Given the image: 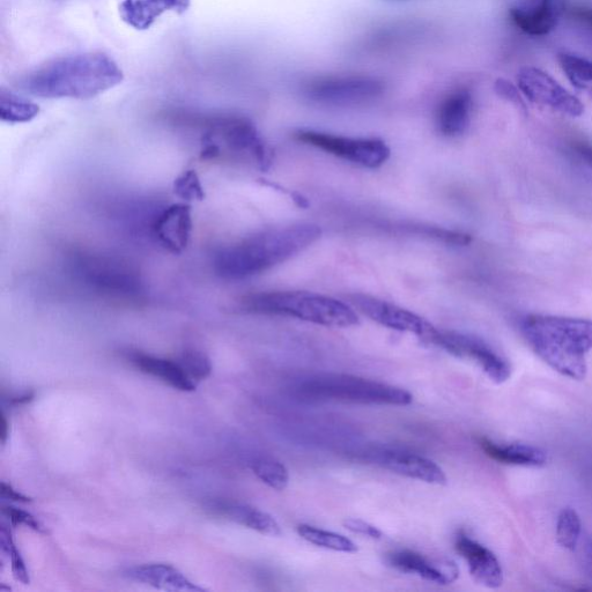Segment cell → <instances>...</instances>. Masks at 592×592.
Listing matches in <instances>:
<instances>
[{
  "instance_id": "obj_1",
  "label": "cell",
  "mask_w": 592,
  "mask_h": 592,
  "mask_svg": "<svg viewBox=\"0 0 592 592\" xmlns=\"http://www.w3.org/2000/svg\"><path fill=\"white\" fill-rule=\"evenodd\" d=\"M123 80V70L114 58L90 51L51 59L22 74L17 87L35 98L90 100Z\"/></svg>"
},
{
  "instance_id": "obj_2",
  "label": "cell",
  "mask_w": 592,
  "mask_h": 592,
  "mask_svg": "<svg viewBox=\"0 0 592 592\" xmlns=\"http://www.w3.org/2000/svg\"><path fill=\"white\" fill-rule=\"evenodd\" d=\"M321 234L320 227L310 224L268 229L220 248L213 255V271L225 280L257 276L312 246Z\"/></svg>"
},
{
  "instance_id": "obj_3",
  "label": "cell",
  "mask_w": 592,
  "mask_h": 592,
  "mask_svg": "<svg viewBox=\"0 0 592 592\" xmlns=\"http://www.w3.org/2000/svg\"><path fill=\"white\" fill-rule=\"evenodd\" d=\"M522 332L532 350L555 372L582 381L592 351V320L551 315H529Z\"/></svg>"
},
{
  "instance_id": "obj_4",
  "label": "cell",
  "mask_w": 592,
  "mask_h": 592,
  "mask_svg": "<svg viewBox=\"0 0 592 592\" xmlns=\"http://www.w3.org/2000/svg\"><path fill=\"white\" fill-rule=\"evenodd\" d=\"M243 312L277 315L330 328H350L359 318L345 303L312 292H262L249 294L241 300Z\"/></svg>"
},
{
  "instance_id": "obj_5",
  "label": "cell",
  "mask_w": 592,
  "mask_h": 592,
  "mask_svg": "<svg viewBox=\"0 0 592 592\" xmlns=\"http://www.w3.org/2000/svg\"><path fill=\"white\" fill-rule=\"evenodd\" d=\"M202 127L203 160H248L262 170L271 166L272 152L249 118L236 115L211 117Z\"/></svg>"
},
{
  "instance_id": "obj_6",
  "label": "cell",
  "mask_w": 592,
  "mask_h": 592,
  "mask_svg": "<svg viewBox=\"0 0 592 592\" xmlns=\"http://www.w3.org/2000/svg\"><path fill=\"white\" fill-rule=\"evenodd\" d=\"M70 266L80 283L103 298L127 303L145 298V281L127 259L81 250L71 255Z\"/></svg>"
},
{
  "instance_id": "obj_7",
  "label": "cell",
  "mask_w": 592,
  "mask_h": 592,
  "mask_svg": "<svg viewBox=\"0 0 592 592\" xmlns=\"http://www.w3.org/2000/svg\"><path fill=\"white\" fill-rule=\"evenodd\" d=\"M295 395L307 401L342 402L366 405L407 406L413 401L409 391L390 384L344 374H323L302 381Z\"/></svg>"
},
{
  "instance_id": "obj_8",
  "label": "cell",
  "mask_w": 592,
  "mask_h": 592,
  "mask_svg": "<svg viewBox=\"0 0 592 592\" xmlns=\"http://www.w3.org/2000/svg\"><path fill=\"white\" fill-rule=\"evenodd\" d=\"M295 138L352 164L377 168L390 158V148L377 138H349L314 130H300Z\"/></svg>"
},
{
  "instance_id": "obj_9",
  "label": "cell",
  "mask_w": 592,
  "mask_h": 592,
  "mask_svg": "<svg viewBox=\"0 0 592 592\" xmlns=\"http://www.w3.org/2000/svg\"><path fill=\"white\" fill-rule=\"evenodd\" d=\"M429 343L441 347L456 358L476 362L488 379L494 383H505L512 375V367L508 360L476 336L438 329Z\"/></svg>"
},
{
  "instance_id": "obj_10",
  "label": "cell",
  "mask_w": 592,
  "mask_h": 592,
  "mask_svg": "<svg viewBox=\"0 0 592 592\" xmlns=\"http://www.w3.org/2000/svg\"><path fill=\"white\" fill-rule=\"evenodd\" d=\"M384 92L381 80L369 76L329 77L307 87L310 100L329 106H358L373 101Z\"/></svg>"
},
{
  "instance_id": "obj_11",
  "label": "cell",
  "mask_w": 592,
  "mask_h": 592,
  "mask_svg": "<svg viewBox=\"0 0 592 592\" xmlns=\"http://www.w3.org/2000/svg\"><path fill=\"white\" fill-rule=\"evenodd\" d=\"M518 88L532 103L550 108L571 117H580L584 113L582 102L569 93L550 74L527 66L517 77Z\"/></svg>"
},
{
  "instance_id": "obj_12",
  "label": "cell",
  "mask_w": 592,
  "mask_h": 592,
  "mask_svg": "<svg viewBox=\"0 0 592 592\" xmlns=\"http://www.w3.org/2000/svg\"><path fill=\"white\" fill-rule=\"evenodd\" d=\"M349 298L352 305L370 320L392 330L412 333L427 343L431 342L434 333L438 330L425 318L410 312V310L392 305L390 302L364 294H353Z\"/></svg>"
},
{
  "instance_id": "obj_13",
  "label": "cell",
  "mask_w": 592,
  "mask_h": 592,
  "mask_svg": "<svg viewBox=\"0 0 592 592\" xmlns=\"http://www.w3.org/2000/svg\"><path fill=\"white\" fill-rule=\"evenodd\" d=\"M370 461L399 476L431 485L447 484V476L441 466L424 456L403 450L384 449L370 454Z\"/></svg>"
},
{
  "instance_id": "obj_14",
  "label": "cell",
  "mask_w": 592,
  "mask_h": 592,
  "mask_svg": "<svg viewBox=\"0 0 592 592\" xmlns=\"http://www.w3.org/2000/svg\"><path fill=\"white\" fill-rule=\"evenodd\" d=\"M566 7L567 0H520L510 10V18L523 33L545 36L558 26Z\"/></svg>"
},
{
  "instance_id": "obj_15",
  "label": "cell",
  "mask_w": 592,
  "mask_h": 592,
  "mask_svg": "<svg viewBox=\"0 0 592 592\" xmlns=\"http://www.w3.org/2000/svg\"><path fill=\"white\" fill-rule=\"evenodd\" d=\"M388 565L397 571L413 574L428 582L448 586L454 583L460 571L454 561L449 559H431L424 554L410 550L395 551L387 554Z\"/></svg>"
},
{
  "instance_id": "obj_16",
  "label": "cell",
  "mask_w": 592,
  "mask_h": 592,
  "mask_svg": "<svg viewBox=\"0 0 592 592\" xmlns=\"http://www.w3.org/2000/svg\"><path fill=\"white\" fill-rule=\"evenodd\" d=\"M192 226L191 206L177 203L159 214L153 224V233L169 253L180 255L189 246Z\"/></svg>"
},
{
  "instance_id": "obj_17",
  "label": "cell",
  "mask_w": 592,
  "mask_h": 592,
  "mask_svg": "<svg viewBox=\"0 0 592 592\" xmlns=\"http://www.w3.org/2000/svg\"><path fill=\"white\" fill-rule=\"evenodd\" d=\"M455 549L468 564L472 579L480 586L498 589L503 583V571L495 554L468 535L460 534L455 540Z\"/></svg>"
},
{
  "instance_id": "obj_18",
  "label": "cell",
  "mask_w": 592,
  "mask_h": 592,
  "mask_svg": "<svg viewBox=\"0 0 592 592\" xmlns=\"http://www.w3.org/2000/svg\"><path fill=\"white\" fill-rule=\"evenodd\" d=\"M190 5L191 0H124L120 5V16L125 24L136 31H146L162 14H183Z\"/></svg>"
},
{
  "instance_id": "obj_19",
  "label": "cell",
  "mask_w": 592,
  "mask_h": 592,
  "mask_svg": "<svg viewBox=\"0 0 592 592\" xmlns=\"http://www.w3.org/2000/svg\"><path fill=\"white\" fill-rule=\"evenodd\" d=\"M127 358L139 372L153 376L176 390L192 392L197 388V383L190 379L177 360L159 358L139 351L129 352Z\"/></svg>"
},
{
  "instance_id": "obj_20",
  "label": "cell",
  "mask_w": 592,
  "mask_h": 592,
  "mask_svg": "<svg viewBox=\"0 0 592 592\" xmlns=\"http://www.w3.org/2000/svg\"><path fill=\"white\" fill-rule=\"evenodd\" d=\"M213 514L243 525L248 529L270 537H279L281 528L275 517L261 509L231 501H214L209 506Z\"/></svg>"
},
{
  "instance_id": "obj_21",
  "label": "cell",
  "mask_w": 592,
  "mask_h": 592,
  "mask_svg": "<svg viewBox=\"0 0 592 592\" xmlns=\"http://www.w3.org/2000/svg\"><path fill=\"white\" fill-rule=\"evenodd\" d=\"M132 581L144 583L155 589L182 592H204V588L192 583L179 569L166 564H147L129 568L124 573Z\"/></svg>"
},
{
  "instance_id": "obj_22",
  "label": "cell",
  "mask_w": 592,
  "mask_h": 592,
  "mask_svg": "<svg viewBox=\"0 0 592 592\" xmlns=\"http://www.w3.org/2000/svg\"><path fill=\"white\" fill-rule=\"evenodd\" d=\"M473 108L472 94L468 90H458L447 96L436 115V125L442 135L456 137L469 128Z\"/></svg>"
},
{
  "instance_id": "obj_23",
  "label": "cell",
  "mask_w": 592,
  "mask_h": 592,
  "mask_svg": "<svg viewBox=\"0 0 592 592\" xmlns=\"http://www.w3.org/2000/svg\"><path fill=\"white\" fill-rule=\"evenodd\" d=\"M479 444L488 457L502 464L544 466L547 463L545 451L530 444H499L488 439H480Z\"/></svg>"
},
{
  "instance_id": "obj_24",
  "label": "cell",
  "mask_w": 592,
  "mask_h": 592,
  "mask_svg": "<svg viewBox=\"0 0 592 592\" xmlns=\"http://www.w3.org/2000/svg\"><path fill=\"white\" fill-rule=\"evenodd\" d=\"M40 107L6 88H0V118L4 123L21 124L34 120Z\"/></svg>"
},
{
  "instance_id": "obj_25",
  "label": "cell",
  "mask_w": 592,
  "mask_h": 592,
  "mask_svg": "<svg viewBox=\"0 0 592 592\" xmlns=\"http://www.w3.org/2000/svg\"><path fill=\"white\" fill-rule=\"evenodd\" d=\"M296 530H298V534L302 539H305L309 544L321 547V549L340 553L358 552V546L350 538L337 534V532L316 528L308 524H301Z\"/></svg>"
},
{
  "instance_id": "obj_26",
  "label": "cell",
  "mask_w": 592,
  "mask_h": 592,
  "mask_svg": "<svg viewBox=\"0 0 592 592\" xmlns=\"http://www.w3.org/2000/svg\"><path fill=\"white\" fill-rule=\"evenodd\" d=\"M559 63L572 85L592 96V62L572 54H560Z\"/></svg>"
},
{
  "instance_id": "obj_27",
  "label": "cell",
  "mask_w": 592,
  "mask_h": 592,
  "mask_svg": "<svg viewBox=\"0 0 592 592\" xmlns=\"http://www.w3.org/2000/svg\"><path fill=\"white\" fill-rule=\"evenodd\" d=\"M251 470L265 485L276 491L286 490L290 483V473L286 466L271 457H259L251 462Z\"/></svg>"
},
{
  "instance_id": "obj_28",
  "label": "cell",
  "mask_w": 592,
  "mask_h": 592,
  "mask_svg": "<svg viewBox=\"0 0 592 592\" xmlns=\"http://www.w3.org/2000/svg\"><path fill=\"white\" fill-rule=\"evenodd\" d=\"M582 523L572 508L562 510L557 523V543L562 549L575 551L581 542Z\"/></svg>"
},
{
  "instance_id": "obj_29",
  "label": "cell",
  "mask_w": 592,
  "mask_h": 592,
  "mask_svg": "<svg viewBox=\"0 0 592 592\" xmlns=\"http://www.w3.org/2000/svg\"><path fill=\"white\" fill-rule=\"evenodd\" d=\"M177 361H179L190 379L196 383L206 380L212 373V362L202 351L196 349L184 350Z\"/></svg>"
},
{
  "instance_id": "obj_30",
  "label": "cell",
  "mask_w": 592,
  "mask_h": 592,
  "mask_svg": "<svg viewBox=\"0 0 592 592\" xmlns=\"http://www.w3.org/2000/svg\"><path fill=\"white\" fill-rule=\"evenodd\" d=\"M0 545H2L3 553L11 560L14 579L27 586L31 583V577H29L25 561L14 543L11 530L5 524H2V528H0Z\"/></svg>"
},
{
  "instance_id": "obj_31",
  "label": "cell",
  "mask_w": 592,
  "mask_h": 592,
  "mask_svg": "<svg viewBox=\"0 0 592 592\" xmlns=\"http://www.w3.org/2000/svg\"><path fill=\"white\" fill-rule=\"evenodd\" d=\"M174 194L184 202H201L205 199V190L196 170H185L174 181Z\"/></svg>"
},
{
  "instance_id": "obj_32",
  "label": "cell",
  "mask_w": 592,
  "mask_h": 592,
  "mask_svg": "<svg viewBox=\"0 0 592 592\" xmlns=\"http://www.w3.org/2000/svg\"><path fill=\"white\" fill-rule=\"evenodd\" d=\"M2 510L3 514L9 518L13 527L24 525V527L40 532V534H47L48 531L43 527L42 523L31 513L26 512V510L12 505H4Z\"/></svg>"
},
{
  "instance_id": "obj_33",
  "label": "cell",
  "mask_w": 592,
  "mask_h": 592,
  "mask_svg": "<svg viewBox=\"0 0 592 592\" xmlns=\"http://www.w3.org/2000/svg\"><path fill=\"white\" fill-rule=\"evenodd\" d=\"M344 527L355 535L365 536L372 539H381L382 532L375 525L370 524L360 518H346L343 522Z\"/></svg>"
},
{
  "instance_id": "obj_34",
  "label": "cell",
  "mask_w": 592,
  "mask_h": 592,
  "mask_svg": "<svg viewBox=\"0 0 592 592\" xmlns=\"http://www.w3.org/2000/svg\"><path fill=\"white\" fill-rule=\"evenodd\" d=\"M569 153L581 164L592 168V143L589 140H574L569 145Z\"/></svg>"
},
{
  "instance_id": "obj_35",
  "label": "cell",
  "mask_w": 592,
  "mask_h": 592,
  "mask_svg": "<svg viewBox=\"0 0 592 592\" xmlns=\"http://www.w3.org/2000/svg\"><path fill=\"white\" fill-rule=\"evenodd\" d=\"M494 88L495 92H497L502 99L514 103L518 108L525 109L524 101L522 100L521 95L518 94L517 88L512 83H509V81L505 79H499L497 80V83H495Z\"/></svg>"
},
{
  "instance_id": "obj_36",
  "label": "cell",
  "mask_w": 592,
  "mask_h": 592,
  "mask_svg": "<svg viewBox=\"0 0 592 592\" xmlns=\"http://www.w3.org/2000/svg\"><path fill=\"white\" fill-rule=\"evenodd\" d=\"M580 555L583 571L592 581V536L583 540Z\"/></svg>"
},
{
  "instance_id": "obj_37",
  "label": "cell",
  "mask_w": 592,
  "mask_h": 592,
  "mask_svg": "<svg viewBox=\"0 0 592 592\" xmlns=\"http://www.w3.org/2000/svg\"><path fill=\"white\" fill-rule=\"evenodd\" d=\"M0 494H2V499L12 502H19V503H29L32 502V499L27 497V495L22 494L10 485L6 483H2L0 485Z\"/></svg>"
},
{
  "instance_id": "obj_38",
  "label": "cell",
  "mask_w": 592,
  "mask_h": 592,
  "mask_svg": "<svg viewBox=\"0 0 592 592\" xmlns=\"http://www.w3.org/2000/svg\"><path fill=\"white\" fill-rule=\"evenodd\" d=\"M572 17L592 27V9L587 6H576L571 11Z\"/></svg>"
},
{
  "instance_id": "obj_39",
  "label": "cell",
  "mask_w": 592,
  "mask_h": 592,
  "mask_svg": "<svg viewBox=\"0 0 592 592\" xmlns=\"http://www.w3.org/2000/svg\"><path fill=\"white\" fill-rule=\"evenodd\" d=\"M35 397L33 391H26L22 392L20 395L13 396L9 398V404L12 406H20L25 405L27 403H31Z\"/></svg>"
},
{
  "instance_id": "obj_40",
  "label": "cell",
  "mask_w": 592,
  "mask_h": 592,
  "mask_svg": "<svg viewBox=\"0 0 592 592\" xmlns=\"http://www.w3.org/2000/svg\"><path fill=\"white\" fill-rule=\"evenodd\" d=\"M0 418H2V421H0V441H2V444H5L7 438H9L10 425L9 421L6 419L4 411L2 412V416H0Z\"/></svg>"
}]
</instances>
